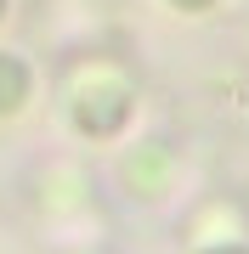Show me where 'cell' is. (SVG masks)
<instances>
[{"instance_id": "obj_1", "label": "cell", "mask_w": 249, "mask_h": 254, "mask_svg": "<svg viewBox=\"0 0 249 254\" xmlns=\"http://www.w3.org/2000/svg\"><path fill=\"white\" fill-rule=\"evenodd\" d=\"M28 91H34V73H28V63L0 51V113H17L23 102H28Z\"/></svg>"}, {"instance_id": "obj_2", "label": "cell", "mask_w": 249, "mask_h": 254, "mask_svg": "<svg viewBox=\"0 0 249 254\" xmlns=\"http://www.w3.org/2000/svg\"><path fill=\"white\" fill-rule=\"evenodd\" d=\"M170 6H175V11H187V17H198V11H210L215 0H170Z\"/></svg>"}, {"instance_id": "obj_3", "label": "cell", "mask_w": 249, "mask_h": 254, "mask_svg": "<svg viewBox=\"0 0 249 254\" xmlns=\"http://www.w3.org/2000/svg\"><path fill=\"white\" fill-rule=\"evenodd\" d=\"M204 254H249L244 243H215V249H204Z\"/></svg>"}, {"instance_id": "obj_4", "label": "cell", "mask_w": 249, "mask_h": 254, "mask_svg": "<svg viewBox=\"0 0 249 254\" xmlns=\"http://www.w3.org/2000/svg\"><path fill=\"white\" fill-rule=\"evenodd\" d=\"M0 17H6V0H0Z\"/></svg>"}]
</instances>
